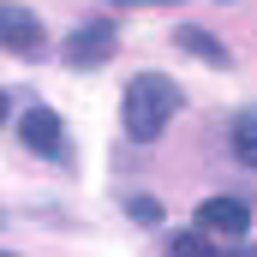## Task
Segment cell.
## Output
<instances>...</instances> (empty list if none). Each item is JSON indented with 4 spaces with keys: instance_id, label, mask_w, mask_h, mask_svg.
<instances>
[{
    "instance_id": "9",
    "label": "cell",
    "mask_w": 257,
    "mask_h": 257,
    "mask_svg": "<svg viewBox=\"0 0 257 257\" xmlns=\"http://www.w3.org/2000/svg\"><path fill=\"white\" fill-rule=\"evenodd\" d=\"M126 215L138 221V227H156V221H162V203H156V197H132V203H126Z\"/></svg>"
},
{
    "instance_id": "10",
    "label": "cell",
    "mask_w": 257,
    "mask_h": 257,
    "mask_svg": "<svg viewBox=\"0 0 257 257\" xmlns=\"http://www.w3.org/2000/svg\"><path fill=\"white\" fill-rule=\"evenodd\" d=\"M120 6H174V0H120Z\"/></svg>"
},
{
    "instance_id": "5",
    "label": "cell",
    "mask_w": 257,
    "mask_h": 257,
    "mask_svg": "<svg viewBox=\"0 0 257 257\" xmlns=\"http://www.w3.org/2000/svg\"><path fill=\"white\" fill-rule=\"evenodd\" d=\"M197 221H203L209 233H245V227H251V209H245L239 197H203Z\"/></svg>"
},
{
    "instance_id": "7",
    "label": "cell",
    "mask_w": 257,
    "mask_h": 257,
    "mask_svg": "<svg viewBox=\"0 0 257 257\" xmlns=\"http://www.w3.org/2000/svg\"><path fill=\"white\" fill-rule=\"evenodd\" d=\"M233 156H239L245 168H257V108L233 114Z\"/></svg>"
},
{
    "instance_id": "1",
    "label": "cell",
    "mask_w": 257,
    "mask_h": 257,
    "mask_svg": "<svg viewBox=\"0 0 257 257\" xmlns=\"http://www.w3.org/2000/svg\"><path fill=\"white\" fill-rule=\"evenodd\" d=\"M120 114H126V132H132V138H144V144H150V138H162L168 120L180 114V84H174V78H162V72L132 78Z\"/></svg>"
},
{
    "instance_id": "2",
    "label": "cell",
    "mask_w": 257,
    "mask_h": 257,
    "mask_svg": "<svg viewBox=\"0 0 257 257\" xmlns=\"http://www.w3.org/2000/svg\"><path fill=\"white\" fill-rule=\"evenodd\" d=\"M114 42H120V36H114V24H108V18H90V24H78V30L66 36L60 60H66V66H78V72H84V66L108 60V54H114Z\"/></svg>"
},
{
    "instance_id": "4",
    "label": "cell",
    "mask_w": 257,
    "mask_h": 257,
    "mask_svg": "<svg viewBox=\"0 0 257 257\" xmlns=\"http://www.w3.org/2000/svg\"><path fill=\"white\" fill-rule=\"evenodd\" d=\"M18 132H24V144H30L36 156H54V162L66 156V126H60V114H48V108H30V114L18 120Z\"/></svg>"
},
{
    "instance_id": "8",
    "label": "cell",
    "mask_w": 257,
    "mask_h": 257,
    "mask_svg": "<svg viewBox=\"0 0 257 257\" xmlns=\"http://www.w3.org/2000/svg\"><path fill=\"white\" fill-rule=\"evenodd\" d=\"M168 257H227V251L209 245L203 233H174V239H168Z\"/></svg>"
},
{
    "instance_id": "3",
    "label": "cell",
    "mask_w": 257,
    "mask_h": 257,
    "mask_svg": "<svg viewBox=\"0 0 257 257\" xmlns=\"http://www.w3.org/2000/svg\"><path fill=\"white\" fill-rule=\"evenodd\" d=\"M0 48H12V54H42V24H36L30 6L0 0Z\"/></svg>"
},
{
    "instance_id": "6",
    "label": "cell",
    "mask_w": 257,
    "mask_h": 257,
    "mask_svg": "<svg viewBox=\"0 0 257 257\" xmlns=\"http://www.w3.org/2000/svg\"><path fill=\"white\" fill-rule=\"evenodd\" d=\"M174 42H180L186 54H197L203 66H215V72H221V66H233V54H227V48H221L209 30H197V24H180V30H174Z\"/></svg>"
},
{
    "instance_id": "11",
    "label": "cell",
    "mask_w": 257,
    "mask_h": 257,
    "mask_svg": "<svg viewBox=\"0 0 257 257\" xmlns=\"http://www.w3.org/2000/svg\"><path fill=\"white\" fill-rule=\"evenodd\" d=\"M0 120H6V96H0Z\"/></svg>"
}]
</instances>
